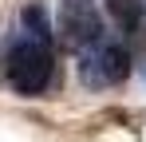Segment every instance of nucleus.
Listing matches in <instances>:
<instances>
[{
  "mask_svg": "<svg viewBox=\"0 0 146 142\" xmlns=\"http://www.w3.org/2000/svg\"><path fill=\"white\" fill-rule=\"evenodd\" d=\"M130 75V51L115 40H103V44L79 51V79L83 87L103 91V87H119L122 79Z\"/></svg>",
  "mask_w": 146,
  "mask_h": 142,
  "instance_id": "obj_3",
  "label": "nucleus"
},
{
  "mask_svg": "<svg viewBox=\"0 0 146 142\" xmlns=\"http://www.w3.org/2000/svg\"><path fill=\"white\" fill-rule=\"evenodd\" d=\"M55 36L67 51H87L107 40V24L95 0H59L55 8Z\"/></svg>",
  "mask_w": 146,
  "mask_h": 142,
  "instance_id": "obj_2",
  "label": "nucleus"
},
{
  "mask_svg": "<svg viewBox=\"0 0 146 142\" xmlns=\"http://www.w3.org/2000/svg\"><path fill=\"white\" fill-rule=\"evenodd\" d=\"M107 12L115 16V24L126 36H138L142 32V12H146L142 0H107Z\"/></svg>",
  "mask_w": 146,
  "mask_h": 142,
  "instance_id": "obj_4",
  "label": "nucleus"
},
{
  "mask_svg": "<svg viewBox=\"0 0 146 142\" xmlns=\"http://www.w3.org/2000/svg\"><path fill=\"white\" fill-rule=\"evenodd\" d=\"M55 24L48 20L44 4H24L20 12V36L8 47L4 59V75L12 83V91L20 95H40L48 91L51 75H55Z\"/></svg>",
  "mask_w": 146,
  "mask_h": 142,
  "instance_id": "obj_1",
  "label": "nucleus"
}]
</instances>
